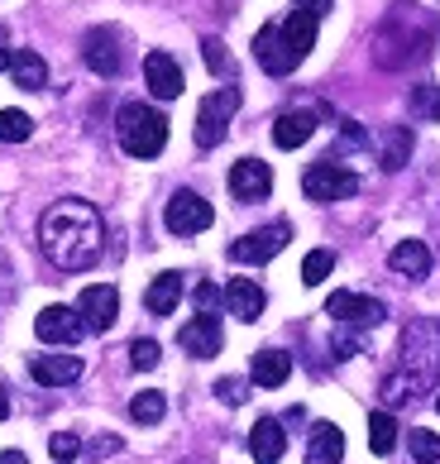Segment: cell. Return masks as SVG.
I'll return each instance as SVG.
<instances>
[{
  "label": "cell",
  "instance_id": "cell-1",
  "mask_svg": "<svg viewBox=\"0 0 440 464\" xmlns=\"http://www.w3.org/2000/svg\"><path fill=\"white\" fill-rule=\"evenodd\" d=\"M100 239H106V226H100V211L91 201H53L39 220V249L48 254V264L62 273H81L100 259Z\"/></svg>",
  "mask_w": 440,
  "mask_h": 464
},
{
  "label": "cell",
  "instance_id": "cell-15",
  "mask_svg": "<svg viewBox=\"0 0 440 464\" xmlns=\"http://www.w3.org/2000/svg\"><path fill=\"white\" fill-rule=\"evenodd\" d=\"M282 450H287L282 421H273V417H259V421H253V431H249V455H253V464H278Z\"/></svg>",
  "mask_w": 440,
  "mask_h": 464
},
{
  "label": "cell",
  "instance_id": "cell-42",
  "mask_svg": "<svg viewBox=\"0 0 440 464\" xmlns=\"http://www.w3.org/2000/svg\"><path fill=\"white\" fill-rule=\"evenodd\" d=\"M435 407H440V398H435Z\"/></svg>",
  "mask_w": 440,
  "mask_h": 464
},
{
  "label": "cell",
  "instance_id": "cell-24",
  "mask_svg": "<svg viewBox=\"0 0 440 464\" xmlns=\"http://www.w3.org/2000/svg\"><path fill=\"white\" fill-rule=\"evenodd\" d=\"M10 77H14V87L39 92L43 82H48V63L33 53V48H20V53H10Z\"/></svg>",
  "mask_w": 440,
  "mask_h": 464
},
{
  "label": "cell",
  "instance_id": "cell-20",
  "mask_svg": "<svg viewBox=\"0 0 440 464\" xmlns=\"http://www.w3.org/2000/svg\"><path fill=\"white\" fill-rule=\"evenodd\" d=\"M287 373H292V354H287V350H259V354H253L249 378L259 388H282Z\"/></svg>",
  "mask_w": 440,
  "mask_h": 464
},
{
  "label": "cell",
  "instance_id": "cell-29",
  "mask_svg": "<svg viewBox=\"0 0 440 464\" xmlns=\"http://www.w3.org/2000/svg\"><path fill=\"white\" fill-rule=\"evenodd\" d=\"M412 115H421V120H440V87L435 82H421V87H412Z\"/></svg>",
  "mask_w": 440,
  "mask_h": 464
},
{
  "label": "cell",
  "instance_id": "cell-10",
  "mask_svg": "<svg viewBox=\"0 0 440 464\" xmlns=\"http://www.w3.org/2000/svg\"><path fill=\"white\" fill-rule=\"evenodd\" d=\"M77 316L87 321V331H110L115 316H120V292H115L110 283H91V287H81V297H77Z\"/></svg>",
  "mask_w": 440,
  "mask_h": 464
},
{
  "label": "cell",
  "instance_id": "cell-23",
  "mask_svg": "<svg viewBox=\"0 0 440 464\" xmlns=\"http://www.w3.org/2000/svg\"><path fill=\"white\" fill-rule=\"evenodd\" d=\"M387 264H393V273H402V278H426L431 273V249L421 245V239H402V245L387 254Z\"/></svg>",
  "mask_w": 440,
  "mask_h": 464
},
{
  "label": "cell",
  "instance_id": "cell-32",
  "mask_svg": "<svg viewBox=\"0 0 440 464\" xmlns=\"http://www.w3.org/2000/svg\"><path fill=\"white\" fill-rule=\"evenodd\" d=\"M158 359H163L158 340H134V345H129V364H134V369H154Z\"/></svg>",
  "mask_w": 440,
  "mask_h": 464
},
{
  "label": "cell",
  "instance_id": "cell-3",
  "mask_svg": "<svg viewBox=\"0 0 440 464\" xmlns=\"http://www.w3.org/2000/svg\"><path fill=\"white\" fill-rule=\"evenodd\" d=\"M120 149L129 159H158L163 144H167V115L154 111V106H139V101H129L120 106Z\"/></svg>",
  "mask_w": 440,
  "mask_h": 464
},
{
  "label": "cell",
  "instance_id": "cell-28",
  "mask_svg": "<svg viewBox=\"0 0 440 464\" xmlns=\"http://www.w3.org/2000/svg\"><path fill=\"white\" fill-rule=\"evenodd\" d=\"M330 268H335V254H330V249H311L307 259H301V283H307V287L326 283Z\"/></svg>",
  "mask_w": 440,
  "mask_h": 464
},
{
  "label": "cell",
  "instance_id": "cell-7",
  "mask_svg": "<svg viewBox=\"0 0 440 464\" xmlns=\"http://www.w3.org/2000/svg\"><path fill=\"white\" fill-rule=\"evenodd\" d=\"M301 192H307L311 201H320V206H330V201H345V197L359 192V178L340 163H311L307 178H301Z\"/></svg>",
  "mask_w": 440,
  "mask_h": 464
},
{
  "label": "cell",
  "instance_id": "cell-21",
  "mask_svg": "<svg viewBox=\"0 0 440 464\" xmlns=\"http://www.w3.org/2000/svg\"><path fill=\"white\" fill-rule=\"evenodd\" d=\"M316 134V115L311 111H287L278 115V125H273V144L278 149H301Z\"/></svg>",
  "mask_w": 440,
  "mask_h": 464
},
{
  "label": "cell",
  "instance_id": "cell-26",
  "mask_svg": "<svg viewBox=\"0 0 440 464\" xmlns=\"http://www.w3.org/2000/svg\"><path fill=\"white\" fill-rule=\"evenodd\" d=\"M407 159H412V130H402V125L387 130L383 134V168H387V173H397Z\"/></svg>",
  "mask_w": 440,
  "mask_h": 464
},
{
  "label": "cell",
  "instance_id": "cell-8",
  "mask_svg": "<svg viewBox=\"0 0 440 464\" xmlns=\"http://www.w3.org/2000/svg\"><path fill=\"white\" fill-rule=\"evenodd\" d=\"M163 220H167V230H173V235H201L215 220V211H211V201L196 197V192H173V197H167Z\"/></svg>",
  "mask_w": 440,
  "mask_h": 464
},
{
  "label": "cell",
  "instance_id": "cell-41",
  "mask_svg": "<svg viewBox=\"0 0 440 464\" xmlns=\"http://www.w3.org/2000/svg\"><path fill=\"white\" fill-rule=\"evenodd\" d=\"M5 67H10V53H5V48H0V72H5Z\"/></svg>",
  "mask_w": 440,
  "mask_h": 464
},
{
  "label": "cell",
  "instance_id": "cell-39",
  "mask_svg": "<svg viewBox=\"0 0 440 464\" xmlns=\"http://www.w3.org/2000/svg\"><path fill=\"white\" fill-rule=\"evenodd\" d=\"M0 464H29V459H24L20 450H5V455H0Z\"/></svg>",
  "mask_w": 440,
  "mask_h": 464
},
{
  "label": "cell",
  "instance_id": "cell-34",
  "mask_svg": "<svg viewBox=\"0 0 440 464\" xmlns=\"http://www.w3.org/2000/svg\"><path fill=\"white\" fill-rule=\"evenodd\" d=\"M201 58H206V67H211L215 77H225L230 58H225V44H220V39H201Z\"/></svg>",
  "mask_w": 440,
  "mask_h": 464
},
{
  "label": "cell",
  "instance_id": "cell-2",
  "mask_svg": "<svg viewBox=\"0 0 440 464\" xmlns=\"http://www.w3.org/2000/svg\"><path fill=\"white\" fill-rule=\"evenodd\" d=\"M440 373V335L431 321H412L407 331H402V369L383 383V398L387 402H412L421 398Z\"/></svg>",
  "mask_w": 440,
  "mask_h": 464
},
{
  "label": "cell",
  "instance_id": "cell-22",
  "mask_svg": "<svg viewBox=\"0 0 440 464\" xmlns=\"http://www.w3.org/2000/svg\"><path fill=\"white\" fill-rule=\"evenodd\" d=\"M177 302H182V273H158V278L148 283V292H144V306L154 316H173Z\"/></svg>",
  "mask_w": 440,
  "mask_h": 464
},
{
  "label": "cell",
  "instance_id": "cell-36",
  "mask_svg": "<svg viewBox=\"0 0 440 464\" xmlns=\"http://www.w3.org/2000/svg\"><path fill=\"white\" fill-rule=\"evenodd\" d=\"M215 302H220L215 283H201V287H196V306H201V316H211V312H215Z\"/></svg>",
  "mask_w": 440,
  "mask_h": 464
},
{
  "label": "cell",
  "instance_id": "cell-13",
  "mask_svg": "<svg viewBox=\"0 0 440 464\" xmlns=\"http://www.w3.org/2000/svg\"><path fill=\"white\" fill-rule=\"evenodd\" d=\"M144 82H148V92H154L158 101H177L182 87H187V82H182V67L167 53H148L144 58Z\"/></svg>",
  "mask_w": 440,
  "mask_h": 464
},
{
  "label": "cell",
  "instance_id": "cell-31",
  "mask_svg": "<svg viewBox=\"0 0 440 464\" xmlns=\"http://www.w3.org/2000/svg\"><path fill=\"white\" fill-rule=\"evenodd\" d=\"M407 450L416 464H435L440 459V436L435 431H407Z\"/></svg>",
  "mask_w": 440,
  "mask_h": 464
},
{
  "label": "cell",
  "instance_id": "cell-12",
  "mask_svg": "<svg viewBox=\"0 0 440 464\" xmlns=\"http://www.w3.org/2000/svg\"><path fill=\"white\" fill-rule=\"evenodd\" d=\"M230 192L240 201H263L268 192H273V168H268L263 159H240L230 168Z\"/></svg>",
  "mask_w": 440,
  "mask_h": 464
},
{
  "label": "cell",
  "instance_id": "cell-4",
  "mask_svg": "<svg viewBox=\"0 0 440 464\" xmlns=\"http://www.w3.org/2000/svg\"><path fill=\"white\" fill-rule=\"evenodd\" d=\"M253 58H259V67H263L268 77H287V72H297L301 48L287 39V29L278 20V24H263L259 34H253Z\"/></svg>",
  "mask_w": 440,
  "mask_h": 464
},
{
  "label": "cell",
  "instance_id": "cell-16",
  "mask_svg": "<svg viewBox=\"0 0 440 464\" xmlns=\"http://www.w3.org/2000/svg\"><path fill=\"white\" fill-rule=\"evenodd\" d=\"M29 373L39 378L43 388H62V383H77L81 378V359L77 354H33Z\"/></svg>",
  "mask_w": 440,
  "mask_h": 464
},
{
  "label": "cell",
  "instance_id": "cell-18",
  "mask_svg": "<svg viewBox=\"0 0 440 464\" xmlns=\"http://www.w3.org/2000/svg\"><path fill=\"white\" fill-rule=\"evenodd\" d=\"M225 306H230V316L234 321H259L263 316V287L253 283V278H230V287H225Z\"/></svg>",
  "mask_w": 440,
  "mask_h": 464
},
{
  "label": "cell",
  "instance_id": "cell-11",
  "mask_svg": "<svg viewBox=\"0 0 440 464\" xmlns=\"http://www.w3.org/2000/svg\"><path fill=\"white\" fill-rule=\"evenodd\" d=\"M326 316H335L340 325H378L387 312L378 297H359V292H330L326 297Z\"/></svg>",
  "mask_w": 440,
  "mask_h": 464
},
{
  "label": "cell",
  "instance_id": "cell-37",
  "mask_svg": "<svg viewBox=\"0 0 440 464\" xmlns=\"http://www.w3.org/2000/svg\"><path fill=\"white\" fill-rule=\"evenodd\" d=\"M297 10H307V14H316V20H320V14L330 10V0H297Z\"/></svg>",
  "mask_w": 440,
  "mask_h": 464
},
{
  "label": "cell",
  "instance_id": "cell-38",
  "mask_svg": "<svg viewBox=\"0 0 440 464\" xmlns=\"http://www.w3.org/2000/svg\"><path fill=\"white\" fill-rule=\"evenodd\" d=\"M354 354V340L349 335H335V359H349Z\"/></svg>",
  "mask_w": 440,
  "mask_h": 464
},
{
  "label": "cell",
  "instance_id": "cell-19",
  "mask_svg": "<svg viewBox=\"0 0 440 464\" xmlns=\"http://www.w3.org/2000/svg\"><path fill=\"white\" fill-rule=\"evenodd\" d=\"M340 459H345V436H340V426L316 421V426H311V440H307V464H340Z\"/></svg>",
  "mask_w": 440,
  "mask_h": 464
},
{
  "label": "cell",
  "instance_id": "cell-5",
  "mask_svg": "<svg viewBox=\"0 0 440 464\" xmlns=\"http://www.w3.org/2000/svg\"><path fill=\"white\" fill-rule=\"evenodd\" d=\"M234 111H240V92H234V87L211 92L206 101H201V111H196V144L201 149H215L220 140H225Z\"/></svg>",
  "mask_w": 440,
  "mask_h": 464
},
{
  "label": "cell",
  "instance_id": "cell-17",
  "mask_svg": "<svg viewBox=\"0 0 440 464\" xmlns=\"http://www.w3.org/2000/svg\"><path fill=\"white\" fill-rule=\"evenodd\" d=\"M87 63H91V72H100V77H115L120 72V34L115 29H91L87 34Z\"/></svg>",
  "mask_w": 440,
  "mask_h": 464
},
{
  "label": "cell",
  "instance_id": "cell-33",
  "mask_svg": "<svg viewBox=\"0 0 440 464\" xmlns=\"http://www.w3.org/2000/svg\"><path fill=\"white\" fill-rule=\"evenodd\" d=\"M48 455L67 464V459H77V455H81V440H77L72 431H58L53 440H48Z\"/></svg>",
  "mask_w": 440,
  "mask_h": 464
},
{
  "label": "cell",
  "instance_id": "cell-35",
  "mask_svg": "<svg viewBox=\"0 0 440 464\" xmlns=\"http://www.w3.org/2000/svg\"><path fill=\"white\" fill-rule=\"evenodd\" d=\"M244 388H249L244 378H220V383H215V392H220V402H230V407H240V402L249 398Z\"/></svg>",
  "mask_w": 440,
  "mask_h": 464
},
{
  "label": "cell",
  "instance_id": "cell-25",
  "mask_svg": "<svg viewBox=\"0 0 440 464\" xmlns=\"http://www.w3.org/2000/svg\"><path fill=\"white\" fill-rule=\"evenodd\" d=\"M393 445H397V417L393 411H374V417H368V450L393 455Z\"/></svg>",
  "mask_w": 440,
  "mask_h": 464
},
{
  "label": "cell",
  "instance_id": "cell-27",
  "mask_svg": "<svg viewBox=\"0 0 440 464\" xmlns=\"http://www.w3.org/2000/svg\"><path fill=\"white\" fill-rule=\"evenodd\" d=\"M163 411H167V398L163 392H134V402H129V417L139 421V426H154V421H163Z\"/></svg>",
  "mask_w": 440,
  "mask_h": 464
},
{
  "label": "cell",
  "instance_id": "cell-6",
  "mask_svg": "<svg viewBox=\"0 0 440 464\" xmlns=\"http://www.w3.org/2000/svg\"><path fill=\"white\" fill-rule=\"evenodd\" d=\"M287 239H292V226H287V220H273V226H259V230H249L244 239H234L230 259L234 264H268V259H278V254L287 249Z\"/></svg>",
  "mask_w": 440,
  "mask_h": 464
},
{
  "label": "cell",
  "instance_id": "cell-9",
  "mask_svg": "<svg viewBox=\"0 0 440 464\" xmlns=\"http://www.w3.org/2000/svg\"><path fill=\"white\" fill-rule=\"evenodd\" d=\"M33 331H39L43 345H77L87 335V321L77 316V306H43L33 316Z\"/></svg>",
  "mask_w": 440,
  "mask_h": 464
},
{
  "label": "cell",
  "instance_id": "cell-40",
  "mask_svg": "<svg viewBox=\"0 0 440 464\" xmlns=\"http://www.w3.org/2000/svg\"><path fill=\"white\" fill-rule=\"evenodd\" d=\"M5 417H10V398L0 392V421H5Z\"/></svg>",
  "mask_w": 440,
  "mask_h": 464
},
{
  "label": "cell",
  "instance_id": "cell-14",
  "mask_svg": "<svg viewBox=\"0 0 440 464\" xmlns=\"http://www.w3.org/2000/svg\"><path fill=\"white\" fill-rule=\"evenodd\" d=\"M177 345L187 350L192 359H215L220 354V321L215 316H196L177 331Z\"/></svg>",
  "mask_w": 440,
  "mask_h": 464
},
{
  "label": "cell",
  "instance_id": "cell-30",
  "mask_svg": "<svg viewBox=\"0 0 440 464\" xmlns=\"http://www.w3.org/2000/svg\"><path fill=\"white\" fill-rule=\"evenodd\" d=\"M33 134V120L24 111H0V140L5 144H24Z\"/></svg>",
  "mask_w": 440,
  "mask_h": 464
}]
</instances>
